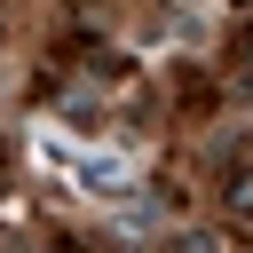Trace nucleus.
<instances>
[{"label":"nucleus","instance_id":"nucleus-1","mask_svg":"<svg viewBox=\"0 0 253 253\" xmlns=\"http://www.w3.org/2000/svg\"><path fill=\"white\" fill-rule=\"evenodd\" d=\"M229 213H237V221L253 213V174H237V190H229Z\"/></svg>","mask_w":253,"mask_h":253}]
</instances>
